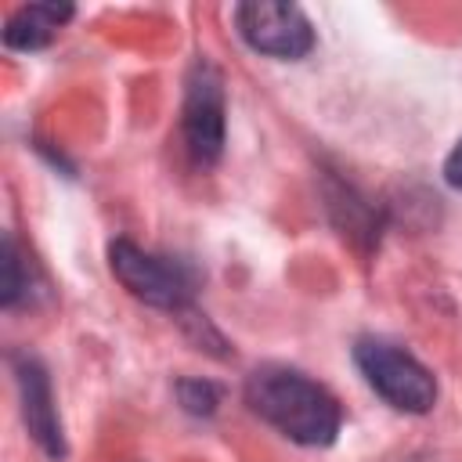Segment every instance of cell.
I'll list each match as a JSON object with an SVG mask.
<instances>
[{"label":"cell","instance_id":"cell-1","mask_svg":"<svg viewBox=\"0 0 462 462\" xmlns=\"http://www.w3.org/2000/svg\"><path fill=\"white\" fill-rule=\"evenodd\" d=\"M249 408L296 444L325 448L343 426L339 401L303 372L289 365H260L245 379Z\"/></svg>","mask_w":462,"mask_h":462},{"label":"cell","instance_id":"cell-2","mask_svg":"<svg viewBox=\"0 0 462 462\" xmlns=\"http://www.w3.org/2000/svg\"><path fill=\"white\" fill-rule=\"evenodd\" d=\"M354 361L365 375V383L397 411H411L422 415L433 408L437 401V379L433 372L408 354L404 346L390 343V339H375V336H361L354 346Z\"/></svg>","mask_w":462,"mask_h":462},{"label":"cell","instance_id":"cell-3","mask_svg":"<svg viewBox=\"0 0 462 462\" xmlns=\"http://www.w3.org/2000/svg\"><path fill=\"white\" fill-rule=\"evenodd\" d=\"M108 267L126 285V292H134L137 300L162 307V310L188 307V300L195 292V274L188 263H180L173 256L148 253V249L134 245L130 238H116L108 245Z\"/></svg>","mask_w":462,"mask_h":462},{"label":"cell","instance_id":"cell-4","mask_svg":"<svg viewBox=\"0 0 462 462\" xmlns=\"http://www.w3.org/2000/svg\"><path fill=\"white\" fill-rule=\"evenodd\" d=\"M238 36L271 58H303L314 47V29L296 4H238Z\"/></svg>","mask_w":462,"mask_h":462},{"label":"cell","instance_id":"cell-5","mask_svg":"<svg viewBox=\"0 0 462 462\" xmlns=\"http://www.w3.org/2000/svg\"><path fill=\"white\" fill-rule=\"evenodd\" d=\"M184 141L199 166H209L224 152V83L209 61H195L184 94Z\"/></svg>","mask_w":462,"mask_h":462},{"label":"cell","instance_id":"cell-6","mask_svg":"<svg viewBox=\"0 0 462 462\" xmlns=\"http://www.w3.org/2000/svg\"><path fill=\"white\" fill-rule=\"evenodd\" d=\"M14 375H18V390H22V411H25V426L29 433L36 437V444L61 458L65 455V444H61V422H58V411H54V397H51V383H47V372L40 368V361L32 357H14Z\"/></svg>","mask_w":462,"mask_h":462},{"label":"cell","instance_id":"cell-7","mask_svg":"<svg viewBox=\"0 0 462 462\" xmlns=\"http://www.w3.org/2000/svg\"><path fill=\"white\" fill-rule=\"evenodd\" d=\"M72 18V7L69 4H29V7H18L4 29V43L14 47V51H40L47 47L58 29Z\"/></svg>","mask_w":462,"mask_h":462},{"label":"cell","instance_id":"cell-8","mask_svg":"<svg viewBox=\"0 0 462 462\" xmlns=\"http://www.w3.org/2000/svg\"><path fill=\"white\" fill-rule=\"evenodd\" d=\"M444 177H448V184H451L455 191H462V141L451 148V155H448V162H444Z\"/></svg>","mask_w":462,"mask_h":462}]
</instances>
